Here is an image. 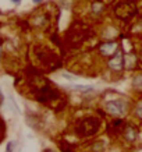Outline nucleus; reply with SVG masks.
Returning <instances> with one entry per match:
<instances>
[{"mask_svg": "<svg viewBox=\"0 0 142 152\" xmlns=\"http://www.w3.org/2000/svg\"><path fill=\"white\" fill-rule=\"evenodd\" d=\"M106 112L109 113L110 116L113 117H123L127 112V105L125 102L121 101V99H111V101L106 102Z\"/></svg>", "mask_w": 142, "mask_h": 152, "instance_id": "f257e3e1", "label": "nucleus"}, {"mask_svg": "<svg viewBox=\"0 0 142 152\" xmlns=\"http://www.w3.org/2000/svg\"><path fill=\"white\" fill-rule=\"evenodd\" d=\"M107 66H109V69L111 70V71H114V73H120V71L123 70V67H124V55H123V52L120 50V49H117L114 55L110 57Z\"/></svg>", "mask_w": 142, "mask_h": 152, "instance_id": "f03ea898", "label": "nucleus"}, {"mask_svg": "<svg viewBox=\"0 0 142 152\" xmlns=\"http://www.w3.org/2000/svg\"><path fill=\"white\" fill-rule=\"evenodd\" d=\"M117 49H119V46H117V43H114V42H107V43H102L100 46H99V52H100L103 56L114 55Z\"/></svg>", "mask_w": 142, "mask_h": 152, "instance_id": "7ed1b4c3", "label": "nucleus"}, {"mask_svg": "<svg viewBox=\"0 0 142 152\" xmlns=\"http://www.w3.org/2000/svg\"><path fill=\"white\" fill-rule=\"evenodd\" d=\"M138 137V130L135 129V126H127L125 129H124V138L125 141H128V142H134Z\"/></svg>", "mask_w": 142, "mask_h": 152, "instance_id": "20e7f679", "label": "nucleus"}, {"mask_svg": "<svg viewBox=\"0 0 142 152\" xmlns=\"http://www.w3.org/2000/svg\"><path fill=\"white\" fill-rule=\"evenodd\" d=\"M103 9H105V6H103V3L102 1H95V3H92V14L93 15H98V14H100L102 11H103Z\"/></svg>", "mask_w": 142, "mask_h": 152, "instance_id": "39448f33", "label": "nucleus"}, {"mask_svg": "<svg viewBox=\"0 0 142 152\" xmlns=\"http://www.w3.org/2000/svg\"><path fill=\"white\" fill-rule=\"evenodd\" d=\"M133 88H135V89H142V74L133 78Z\"/></svg>", "mask_w": 142, "mask_h": 152, "instance_id": "423d86ee", "label": "nucleus"}, {"mask_svg": "<svg viewBox=\"0 0 142 152\" xmlns=\"http://www.w3.org/2000/svg\"><path fill=\"white\" fill-rule=\"evenodd\" d=\"M92 151L93 152H103L105 151V142H95L92 145Z\"/></svg>", "mask_w": 142, "mask_h": 152, "instance_id": "0eeeda50", "label": "nucleus"}, {"mask_svg": "<svg viewBox=\"0 0 142 152\" xmlns=\"http://www.w3.org/2000/svg\"><path fill=\"white\" fill-rule=\"evenodd\" d=\"M73 89H77V91H93V88L89 87V85H73Z\"/></svg>", "mask_w": 142, "mask_h": 152, "instance_id": "6e6552de", "label": "nucleus"}, {"mask_svg": "<svg viewBox=\"0 0 142 152\" xmlns=\"http://www.w3.org/2000/svg\"><path fill=\"white\" fill-rule=\"evenodd\" d=\"M60 75H61L63 78H66V80H70V81H74V80H75V77H74V75H71V74H67V73H61Z\"/></svg>", "mask_w": 142, "mask_h": 152, "instance_id": "1a4fd4ad", "label": "nucleus"}, {"mask_svg": "<svg viewBox=\"0 0 142 152\" xmlns=\"http://www.w3.org/2000/svg\"><path fill=\"white\" fill-rule=\"evenodd\" d=\"M135 115H137L139 119H142V105L137 106V109H135Z\"/></svg>", "mask_w": 142, "mask_h": 152, "instance_id": "9d476101", "label": "nucleus"}, {"mask_svg": "<svg viewBox=\"0 0 142 152\" xmlns=\"http://www.w3.org/2000/svg\"><path fill=\"white\" fill-rule=\"evenodd\" d=\"M13 148H14V142L13 141H10V142L7 144V151L6 152H13Z\"/></svg>", "mask_w": 142, "mask_h": 152, "instance_id": "9b49d317", "label": "nucleus"}, {"mask_svg": "<svg viewBox=\"0 0 142 152\" xmlns=\"http://www.w3.org/2000/svg\"><path fill=\"white\" fill-rule=\"evenodd\" d=\"M43 152H55V151H53V149H50V148H46Z\"/></svg>", "mask_w": 142, "mask_h": 152, "instance_id": "f8f14e48", "label": "nucleus"}, {"mask_svg": "<svg viewBox=\"0 0 142 152\" xmlns=\"http://www.w3.org/2000/svg\"><path fill=\"white\" fill-rule=\"evenodd\" d=\"M33 3H41V1H43V0H32Z\"/></svg>", "mask_w": 142, "mask_h": 152, "instance_id": "ddd939ff", "label": "nucleus"}, {"mask_svg": "<svg viewBox=\"0 0 142 152\" xmlns=\"http://www.w3.org/2000/svg\"><path fill=\"white\" fill-rule=\"evenodd\" d=\"M11 1H13V3H20L21 0H11Z\"/></svg>", "mask_w": 142, "mask_h": 152, "instance_id": "4468645a", "label": "nucleus"}]
</instances>
